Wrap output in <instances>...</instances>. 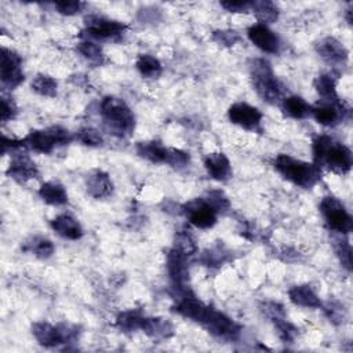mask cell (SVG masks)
Masks as SVG:
<instances>
[{"mask_svg":"<svg viewBox=\"0 0 353 353\" xmlns=\"http://www.w3.org/2000/svg\"><path fill=\"white\" fill-rule=\"evenodd\" d=\"M99 112L106 129L117 137H129L136 127V117L129 105L113 95H108L101 101Z\"/></svg>","mask_w":353,"mask_h":353,"instance_id":"obj_1","label":"cell"},{"mask_svg":"<svg viewBox=\"0 0 353 353\" xmlns=\"http://www.w3.org/2000/svg\"><path fill=\"white\" fill-rule=\"evenodd\" d=\"M275 169L283 178L304 189H311L315 186L321 175V169L316 165L295 159L284 154L275 159Z\"/></svg>","mask_w":353,"mask_h":353,"instance_id":"obj_2","label":"cell"},{"mask_svg":"<svg viewBox=\"0 0 353 353\" xmlns=\"http://www.w3.org/2000/svg\"><path fill=\"white\" fill-rule=\"evenodd\" d=\"M250 75L258 95L267 102H276L283 95V86L275 76L271 64L267 60L257 58L250 64Z\"/></svg>","mask_w":353,"mask_h":353,"instance_id":"obj_3","label":"cell"},{"mask_svg":"<svg viewBox=\"0 0 353 353\" xmlns=\"http://www.w3.org/2000/svg\"><path fill=\"white\" fill-rule=\"evenodd\" d=\"M71 141V133L60 126H53L46 130H34L24 138L27 148L39 154H51L57 147L66 145Z\"/></svg>","mask_w":353,"mask_h":353,"instance_id":"obj_4","label":"cell"},{"mask_svg":"<svg viewBox=\"0 0 353 353\" xmlns=\"http://www.w3.org/2000/svg\"><path fill=\"white\" fill-rule=\"evenodd\" d=\"M320 212L323 214L326 223L330 229L342 234H348L352 230V215L348 212L345 206L338 199L332 196L323 197L320 203Z\"/></svg>","mask_w":353,"mask_h":353,"instance_id":"obj_5","label":"cell"},{"mask_svg":"<svg viewBox=\"0 0 353 353\" xmlns=\"http://www.w3.org/2000/svg\"><path fill=\"white\" fill-rule=\"evenodd\" d=\"M202 326L206 327L207 331L214 337L228 341L238 339L242 332V327L236 321L228 317L225 313L215 311L214 308L208 309L206 317L202 321Z\"/></svg>","mask_w":353,"mask_h":353,"instance_id":"obj_6","label":"cell"},{"mask_svg":"<svg viewBox=\"0 0 353 353\" xmlns=\"http://www.w3.org/2000/svg\"><path fill=\"white\" fill-rule=\"evenodd\" d=\"M84 28L90 38L101 40L119 39L127 29V27L123 23L114 21L102 16H88L84 20Z\"/></svg>","mask_w":353,"mask_h":353,"instance_id":"obj_7","label":"cell"},{"mask_svg":"<svg viewBox=\"0 0 353 353\" xmlns=\"http://www.w3.org/2000/svg\"><path fill=\"white\" fill-rule=\"evenodd\" d=\"M2 62H0V79L6 88H16L24 82L23 72V58L16 51L3 47L2 49Z\"/></svg>","mask_w":353,"mask_h":353,"instance_id":"obj_8","label":"cell"},{"mask_svg":"<svg viewBox=\"0 0 353 353\" xmlns=\"http://www.w3.org/2000/svg\"><path fill=\"white\" fill-rule=\"evenodd\" d=\"M229 121L245 130L257 132L261 129L263 113L258 108L246 102H236L228 109Z\"/></svg>","mask_w":353,"mask_h":353,"instance_id":"obj_9","label":"cell"},{"mask_svg":"<svg viewBox=\"0 0 353 353\" xmlns=\"http://www.w3.org/2000/svg\"><path fill=\"white\" fill-rule=\"evenodd\" d=\"M352 152L343 144L332 141L319 162V167L326 166L337 174H346L352 169Z\"/></svg>","mask_w":353,"mask_h":353,"instance_id":"obj_10","label":"cell"},{"mask_svg":"<svg viewBox=\"0 0 353 353\" xmlns=\"http://www.w3.org/2000/svg\"><path fill=\"white\" fill-rule=\"evenodd\" d=\"M182 211L188 217L189 222L199 229H208L217 223L218 212L206 202L204 197L188 202Z\"/></svg>","mask_w":353,"mask_h":353,"instance_id":"obj_11","label":"cell"},{"mask_svg":"<svg viewBox=\"0 0 353 353\" xmlns=\"http://www.w3.org/2000/svg\"><path fill=\"white\" fill-rule=\"evenodd\" d=\"M247 36L250 42L264 53L276 54L282 47L280 38L265 24H254L249 28Z\"/></svg>","mask_w":353,"mask_h":353,"instance_id":"obj_12","label":"cell"},{"mask_svg":"<svg viewBox=\"0 0 353 353\" xmlns=\"http://www.w3.org/2000/svg\"><path fill=\"white\" fill-rule=\"evenodd\" d=\"M346 113L345 105L338 99L334 101H321L316 106L312 108L311 114H313L315 121L321 126H335L342 122Z\"/></svg>","mask_w":353,"mask_h":353,"instance_id":"obj_13","label":"cell"},{"mask_svg":"<svg viewBox=\"0 0 353 353\" xmlns=\"http://www.w3.org/2000/svg\"><path fill=\"white\" fill-rule=\"evenodd\" d=\"M167 271L174 289L186 287L189 282L188 256H185L175 247L171 249L167 254Z\"/></svg>","mask_w":353,"mask_h":353,"instance_id":"obj_14","label":"cell"},{"mask_svg":"<svg viewBox=\"0 0 353 353\" xmlns=\"http://www.w3.org/2000/svg\"><path fill=\"white\" fill-rule=\"evenodd\" d=\"M8 175L19 182H27L38 178L39 170L35 162L25 152H21L13 155L8 169Z\"/></svg>","mask_w":353,"mask_h":353,"instance_id":"obj_15","label":"cell"},{"mask_svg":"<svg viewBox=\"0 0 353 353\" xmlns=\"http://www.w3.org/2000/svg\"><path fill=\"white\" fill-rule=\"evenodd\" d=\"M317 54L330 65H343L348 60V50L335 38H324L316 46Z\"/></svg>","mask_w":353,"mask_h":353,"instance_id":"obj_16","label":"cell"},{"mask_svg":"<svg viewBox=\"0 0 353 353\" xmlns=\"http://www.w3.org/2000/svg\"><path fill=\"white\" fill-rule=\"evenodd\" d=\"M204 167L208 175L219 182H225L232 175V166L226 155L222 152H214L206 156Z\"/></svg>","mask_w":353,"mask_h":353,"instance_id":"obj_17","label":"cell"},{"mask_svg":"<svg viewBox=\"0 0 353 353\" xmlns=\"http://www.w3.org/2000/svg\"><path fill=\"white\" fill-rule=\"evenodd\" d=\"M51 228L58 236L68 241H79L83 236L82 225L75 217L69 214H61L56 217L51 222Z\"/></svg>","mask_w":353,"mask_h":353,"instance_id":"obj_18","label":"cell"},{"mask_svg":"<svg viewBox=\"0 0 353 353\" xmlns=\"http://www.w3.org/2000/svg\"><path fill=\"white\" fill-rule=\"evenodd\" d=\"M86 185H87L88 195L95 199L109 197L113 192V184L110 177L101 170H95L90 173V175L86 180Z\"/></svg>","mask_w":353,"mask_h":353,"instance_id":"obj_19","label":"cell"},{"mask_svg":"<svg viewBox=\"0 0 353 353\" xmlns=\"http://www.w3.org/2000/svg\"><path fill=\"white\" fill-rule=\"evenodd\" d=\"M32 334L36 338V341L46 348H54L64 343L60 326L39 321L32 326Z\"/></svg>","mask_w":353,"mask_h":353,"instance_id":"obj_20","label":"cell"},{"mask_svg":"<svg viewBox=\"0 0 353 353\" xmlns=\"http://www.w3.org/2000/svg\"><path fill=\"white\" fill-rule=\"evenodd\" d=\"M289 297H290V301L297 306L311 308V309H319L323 306L319 295L309 284L294 286L293 289H290Z\"/></svg>","mask_w":353,"mask_h":353,"instance_id":"obj_21","label":"cell"},{"mask_svg":"<svg viewBox=\"0 0 353 353\" xmlns=\"http://www.w3.org/2000/svg\"><path fill=\"white\" fill-rule=\"evenodd\" d=\"M170 151L171 148H166L165 145H162L158 141H148V143H140L137 145V154L152 162V163H158V165H167L169 159H170Z\"/></svg>","mask_w":353,"mask_h":353,"instance_id":"obj_22","label":"cell"},{"mask_svg":"<svg viewBox=\"0 0 353 353\" xmlns=\"http://www.w3.org/2000/svg\"><path fill=\"white\" fill-rule=\"evenodd\" d=\"M141 330L155 339H166L174 334V326L163 317H144Z\"/></svg>","mask_w":353,"mask_h":353,"instance_id":"obj_23","label":"cell"},{"mask_svg":"<svg viewBox=\"0 0 353 353\" xmlns=\"http://www.w3.org/2000/svg\"><path fill=\"white\" fill-rule=\"evenodd\" d=\"M39 195L50 206H64L68 203V193L65 188L56 181L45 182L39 189Z\"/></svg>","mask_w":353,"mask_h":353,"instance_id":"obj_24","label":"cell"},{"mask_svg":"<svg viewBox=\"0 0 353 353\" xmlns=\"http://www.w3.org/2000/svg\"><path fill=\"white\" fill-rule=\"evenodd\" d=\"M283 110L293 119H305L311 114L312 106L302 97L291 95L283 99Z\"/></svg>","mask_w":353,"mask_h":353,"instance_id":"obj_25","label":"cell"},{"mask_svg":"<svg viewBox=\"0 0 353 353\" xmlns=\"http://www.w3.org/2000/svg\"><path fill=\"white\" fill-rule=\"evenodd\" d=\"M252 12L257 16L261 24H273L279 19V9L273 2L263 0V2H252Z\"/></svg>","mask_w":353,"mask_h":353,"instance_id":"obj_26","label":"cell"},{"mask_svg":"<svg viewBox=\"0 0 353 353\" xmlns=\"http://www.w3.org/2000/svg\"><path fill=\"white\" fill-rule=\"evenodd\" d=\"M144 315L138 309H132L127 312L121 313L116 319V326L119 327V330L125 332H132L136 330H141L143 321H144Z\"/></svg>","mask_w":353,"mask_h":353,"instance_id":"obj_27","label":"cell"},{"mask_svg":"<svg viewBox=\"0 0 353 353\" xmlns=\"http://www.w3.org/2000/svg\"><path fill=\"white\" fill-rule=\"evenodd\" d=\"M136 66H137L138 72L144 77H148V79L159 77L162 75V71H163V66H162L160 61L156 57L149 56V54L140 56L138 60H137Z\"/></svg>","mask_w":353,"mask_h":353,"instance_id":"obj_28","label":"cell"},{"mask_svg":"<svg viewBox=\"0 0 353 353\" xmlns=\"http://www.w3.org/2000/svg\"><path fill=\"white\" fill-rule=\"evenodd\" d=\"M315 87L317 94L321 97V101H334L338 99V94H337V83L335 79L328 75H319L315 80Z\"/></svg>","mask_w":353,"mask_h":353,"instance_id":"obj_29","label":"cell"},{"mask_svg":"<svg viewBox=\"0 0 353 353\" xmlns=\"http://www.w3.org/2000/svg\"><path fill=\"white\" fill-rule=\"evenodd\" d=\"M32 90L42 97H56L58 83L49 75H36L31 83Z\"/></svg>","mask_w":353,"mask_h":353,"instance_id":"obj_30","label":"cell"},{"mask_svg":"<svg viewBox=\"0 0 353 353\" xmlns=\"http://www.w3.org/2000/svg\"><path fill=\"white\" fill-rule=\"evenodd\" d=\"M25 249L40 260H47L54 254L53 242L46 239V238H42V236H35L34 239H31L27 243Z\"/></svg>","mask_w":353,"mask_h":353,"instance_id":"obj_31","label":"cell"},{"mask_svg":"<svg viewBox=\"0 0 353 353\" xmlns=\"http://www.w3.org/2000/svg\"><path fill=\"white\" fill-rule=\"evenodd\" d=\"M77 51L90 62L93 64H98L101 65L105 60V54L102 51V49L94 43V42H90V40H84L82 43L77 45Z\"/></svg>","mask_w":353,"mask_h":353,"instance_id":"obj_32","label":"cell"},{"mask_svg":"<svg viewBox=\"0 0 353 353\" xmlns=\"http://www.w3.org/2000/svg\"><path fill=\"white\" fill-rule=\"evenodd\" d=\"M175 249L191 257L197 252L196 241L188 230H180L175 234Z\"/></svg>","mask_w":353,"mask_h":353,"instance_id":"obj_33","label":"cell"},{"mask_svg":"<svg viewBox=\"0 0 353 353\" xmlns=\"http://www.w3.org/2000/svg\"><path fill=\"white\" fill-rule=\"evenodd\" d=\"M272 321L275 323V327L278 330L279 337L286 341V342H291L295 339V337L298 335V330L294 324H291L289 320H286V316L283 317H276L272 319Z\"/></svg>","mask_w":353,"mask_h":353,"instance_id":"obj_34","label":"cell"},{"mask_svg":"<svg viewBox=\"0 0 353 353\" xmlns=\"http://www.w3.org/2000/svg\"><path fill=\"white\" fill-rule=\"evenodd\" d=\"M206 202L219 214V212H225L229 210L230 203L229 199L226 197V195L221 191H211L207 193V196L204 197Z\"/></svg>","mask_w":353,"mask_h":353,"instance_id":"obj_35","label":"cell"},{"mask_svg":"<svg viewBox=\"0 0 353 353\" xmlns=\"http://www.w3.org/2000/svg\"><path fill=\"white\" fill-rule=\"evenodd\" d=\"M76 138L83 144V145H87V147H101L104 144V138L102 136L99 134V132H97L95 129H91V127H86V129H82Z\"/></svg>","mask_w":353,"mask_h":353,"instance_id":"obj_36","label":"cell"},{"mask_svg":"<svg viewBox=\"0 0 353 353\" xmlns=\"http://www.w3.org/2000/svg\"><path fill=\"white\" fill-rule=\"evenodd\" d=\"M226 261V252L221 247H215L212 250H208L203 254L202 263L206 267H221Z\"/></svg>","mask_w":353,"mask_h":353,"instance_id":"obj_37","label":"cell"},{"mask_svg":"<svg viewBox=\"0 0 353 353\" xmlns=\"http://www.w3.org/2000/svg\"><path fill=\"white\" fill-rule=\"evenodd\" d=\"M212 39L222 46L230 47L241 40V35L236 31H217L212 35Z\"/></svg>","mask_w":353,"mask_h":353,"instance_id":"obj_38","label":"cell"},{"mask_svg":"<svg viewBox=\"0 0 353 353\" xmlns=\"http://www.w3.org/2000/svg\"><path fill=\"white\" fill-rule=\"evenodd\" d=\"M86 8L83 2H57L56 9L62 16H75L79 14Z\"/></svg>","mask_w":353,"mask_h":353,"instance_id":"obj_39","label":"cell"},{"mask_svg":"<svg viewBox=\"0 0 353 353\" xmlns=\"http://www.w3.org/2000/svg\"><path fill=\"white\" fill-rule=\"evenodd\" d=\"M339 245L337 246V254L341 260V264L343 265V268H346L348 271L352 269V247L348 242H338Z\"/></svg>","mask_w":353,"mask_h":353,"instance_id":"obj_40","label":"cell"},{"mask_svg":"<svg viewBox=\"0 0 353 353\" xmlns=\"http://www.w3.org/2000/svg\"><path fill=\"white\" fill-rule=\"evenodd\" d=\"M17 105L14 104V101L12 98L8 97H2V122H9L13 121L14 117L17 116Z\"/></svg>","mask_w":353,"mask_h":353,"instance_id":"obj_41","label":"cell"},{"mask_svg":"<svg viewBox=\"0 0 353 353\" xmlns=\"http://www.w3.org/2000/svg\"><path fill=\"white\" fill-rule=\"evenodd\" d=\"M324 311L327 313V317L334 323H341L345 320V309L338 302H330L324 308Z\"/></svg>","mask_w":353,"mask_h":353,"instance_id":"obj_42","label":"cell"},{"mask_svg":"<svg viewBox=\"0 0 353 353\" xmlns=\"http://www.w3.org/2000/svg\"><path fill=\"white\" fill-rule=\"evenodd\" d=\"M221 8L229 13H247L252 12V2H221Z\"/></svg>","mask_w":353,"mask_h":353,"instance_id":"obj_43","label":"cell"}]
</instances>
